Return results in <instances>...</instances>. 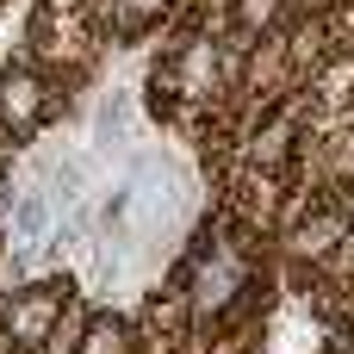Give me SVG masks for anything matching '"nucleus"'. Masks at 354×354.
<instances>
[{
  "label": "nucleus",
  "instance_id": "f257e3e1",
  "mask_svg": "<svg viewBox=\"0 0 354 354\" xmlns=\"http://www.w3.org/2000/svg\"><path fill=\"white\" fill-rule=\"evenodd\" d=\"M62 311H68V286L62 280H31L0 305V342L12 354H44L62 330Z\"/></svg>",
  "mask_w": 354,
  "mask_h": 354
},
{
  "label": "nucleus",
  "instance_id": "f03ea898",
  "mask_svg": "<svg viewBox=\"0 0 354 354\" xmlns=\"http://www.w3.org/2000/svg\"><path fill=\"white\" fill-rule=\"evenodd\" d=\"M50 118V81L37 62H12L0 68V131L6 137H37Z\"/></svg>",
  "mask_w": 354,
  "mask_h": 354
},
{
  "label": "nucleus",
  "instance_id": "7ed1b4c3",
  "mask_svg": "<svg viewBox=\"0 0 354 354\" xmlns=\"http://www.w3.org/2000/svg\"><path fill=\"white\" fill-rule=\"evenodd\" d=\"M50 218H56V199L44 187H19L12 193V249H37L50 236Z\"/></svg>",
  "mask_w": 354,
  "mask_h": 354
},
{
  "label": "nucleus",
  "instance_id": "20e7f679",
  "mask_svg": "<svg viewBox=\"0 0 354 354\" xmlns=\"http://www.w3.org/2000/svg\"><path fill=\"white\" fill-rule=\"evenodd\" d=\"M75 354H137V324L118 317V311H93V317L81 324Z\"/></svg>",
  "mask_w": 354,
  "mask_h": 354
},
{
  "label": "nucleus",
  "instance_id": "39448f33",
  "mask_svg": "<svg viewBox=\"0 0 354 354\" xmlns=\"http://www.w3.org/2000/svg\"><path fill=\"white\" fill-rule=\"evenodd\" d=\"M168 12H174V0H112V31L118 37H137L156 19H168Z\"/></svg>",
  "mask_w": 354,
  "mask_h": 354
},
{
  "label": "nucleus",
  "instance_id": "423d86ee",
  "mask_svg": "<svg viewBox=\"0 0 354 354\" xmlns=\"http://www.w3.org/2000/svg\"><path fill=\"white\" fill-rule=\"evenodd\" d=\"M93 137H100L106 149L131 137V100H124V93H112V100L100 106V118H93Z\"/></svg>",
  "mask_w": 354,
  "mask_h": 354
},
{
  "label": "nucleus",
  "instance_id": "0eeeda50",
  "mask_svg": "<svg viewBox=\"0 0 354 354\" xmlns=\"http://www.w3.org/2000/svg\"><path fill=\"white\" fill-rule=\"evenodd\" d=\"M286 12V0H230V19H236V31H249V37H261L274 19Z\"/></svg>",
  "mask_w": 354,
  "mask_h": 354
},
{
  "label": "nucleus",
  "instance_id": "6e6552de",
  "mask_svg": "<svg viewBox=\"0 0 354 354\" xmlns=\"http://www.w3.org/2000/svg\"><path fill=\"white\" fill-rule=\"evenodd\" d=\"M336 354H354V336H348V342H336Z\"/></svg>",
  "mask_w": 354,
  "mask_h": 354
}]
</instances>
